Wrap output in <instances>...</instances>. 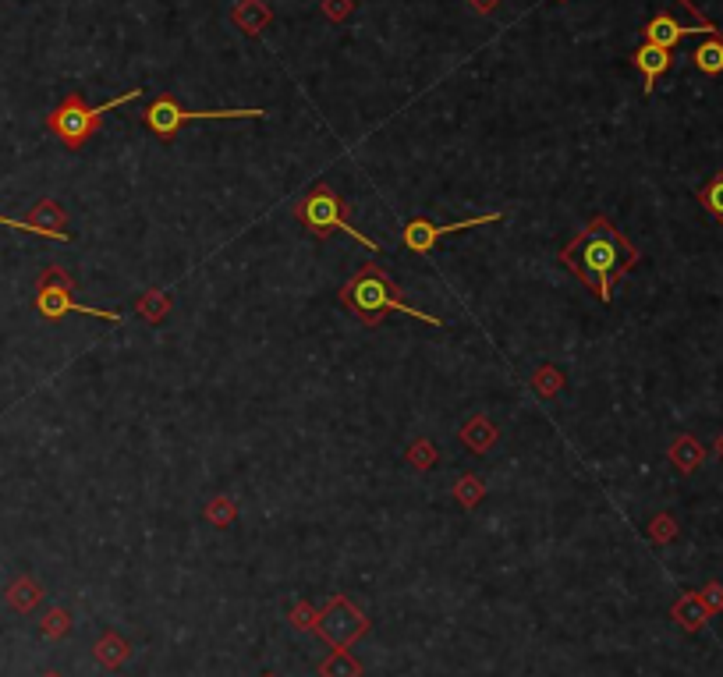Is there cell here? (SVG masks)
Here are the masks:
<instances>
[{"mask_svg": "<svg viewBox=\"0 0 723 677\" xmlns=\"http://www.w3.org/2000/svg\"><path fill=\"white\" fill-rule=\"evenodd\" d=\"M560 263L568 266L599 302H610L617 281H624V273L638 263V249L607 217H596L560 252Z\"/></svg>", "mask_w": 723, "mask_h": 677, "instance_id": "6da1fadb", "label": "cell"}, {"mask_svg": "<svg viewBox=\"0 0 723 677\" xmlns=\"http://www.w3.org/2000/svg\"><path fill=\"white\" fill-rule=\"evenodd\" d=\"M341 305L351 312V316H355V320L366 323V327L383 323V316H390V312L412 316V320H422V323H429V327H444V323L436 320L433 312H419L415 305H408L405 298H401V288L390 281V273L383 270V266H376V263H366L348 284H344V288H341Z\"/></svg>", "mask_w": 723, "mask_h": 677, "instance_id": "7a4b0ae2", "label": "cell"}, {"mask_svg": "<svg viewBox=\"0 0 723 677\" xmlns=\"http://www.w3.org/2000/svg\"><path fill=\"white\" fill-rule=\"evenodd\" d=\"M139 96H142V89H128L125 96H114L110 103L89 107V103L82 100V96L71 93V96H64V100L54 107V114L47 117V128H50V132H54L57 139H61L68 149H78V146H86V142L93 139L96 132H100L103 117H107L110 110L121 107V103L139 100Z\"/></svg>", "mask_w": 723, "mask_h": 677, "instance_id": "3957f363", "label": "cell"}, {"mask_svg": "<svg viewBox=\"0 0 723 677\" xmlns=\"http://www.w3.org/2000/svg\"><path fill=\"white\" fill-rule=\"evenodd\" d=\"M295 213H298V220H302V224L309 227L312 234H316V238H327V234H334V231H344V234H351L355 242L366 245L369 252H376L373 238H366V234L358 231V227L348 224V203H344L334 188L316 185L309 195H305L302 203H298Z\"/></svg>", "mask_w": 723, "mask_h": 677, "instance_id": "277c9868", "label": "cell"}, {"mask_svg": "<svg viewBox=\"0 0 723 677\" xmlns=\"http://www.w3.org/2000/svg\"><path fill=\"white\" fill-rule=\"evenodd\" d=\"M227 117H266V110H185L174 96H160L142 110V121L160 139H174L188 121H227Z\"/></svg>", "mask_w": 723, "mask_h": 677, "instance_id": "5b68a950", "label": "cell"}, {"mask_svg": "<svg viewBox=\"0 0 723 677\" xmlns=\"http://www.w3.org/2000/svg\"><path fill=\"white\" fill-rule=\"evenodd\" d=\"M71 291H75V284H71L68 273H64L61 266H50V270L43 273V281H39L36 312L47 316V320H64L71 312H78V316H96V320H110V323L121 320V312H103V309H93V305L75 302Z\"/></svg>", "mask_w": 723, "mask_h": 677, "instance_id": "8992f818", "label": "cell"}, {"mask_svg": "<svg viewBox=\"0 0 723 677\" xmlns=\"http://www.w3.org/2000/svg\"><path fill=\"white\" fill-rule=\"evenodd\" d=\"M316 631L334 649H348L351 642L358 639V635H366V631H369V617L362 614V610L351 607V600L334 596V600L327 603V610L316 617Z\"/></svg>", "mask_w": 723, "mask_h": 677, "instance_id": "52a82bcc", "label": "cell"}, {"mask_svg": "<svg viewBox=\"0 0 723 677\" xmlns=\"http://www.w3.org/2000/svg\"><path fill=\"white\" fill-rule=\"evenodd\" d=\"M497 220H504V213H486V217L458 220V224H429V220H412V224H405V245L412 252H419V256H426V252H433V245L440 242V238H447V234H458V231H465V227L497 224Z\"/></svg>", "mask_w": 723, "mask_h": 677, "instance_id": "ba28073f", "label": "cell"}, {"mask_svg": "<svg viewBox=\"0 0 723 677\" xmlns=\"http://www.w3.org/2000/svg\"><path fill=\"white\" fill-rule=\"evenodd\" d=\"M692 32H713L709 25H699V29H685V25H677L670 15H656L653 22L646 25V43H653V47H663V50H674V43L681 36H692Z\"/></svg>", "mask_w": 723, "mask_h": 677, "instance_id": "9c48e42d", "label": "cell"}, {"mask_svg": "<svg viewBox=\"0 0 723 677\" xmlns=\"http://www.w3.org/2000/svg\"><path fill=\"white\" fill-rule=\"evenodd\" d=\"M670 614H674V621L681 624L685 631H699L702 624L709 621V610H706V603H702L699 592H685V596L674 603V610H670Z\"/></svg>", "mask_w": 723, "mask_h": 677, "instance_id": "30bf717a", "label": "cell"}, {"mask_svg": "<svg viewBox=\"0 0 723 677\" xmlns=\"http://www.w3.org/2000/svg\"><path fill=\"white\" fill-rule=\"evenodd\" d=\"M8 607L11 610H18V614H32V610L39 607V600H43V589H39V582L36 578H29V575H22L18 582H11L8 585Z\"/></svg>", "mask_w": 723, "mask_h": 677, "instance_id": "8fae6325", "label": "cell"}, {"mask_svg": "<svg viewBox=\"0 0 723 677\" xmlns=\"http://www.w3.org/2000/svg\"><path fill=\"white\" fill-rule=\"evenodd\" d=\"M635 64H638V71L646 75V93H653L656 78H660L663 71L670 68V50H663V47H653V43H646V47H642V50H638V54H635Z\"/></svg>", "mask_w": 723, "mask_h": 677, "instance_id": "7c38bea8", "label": "cell"}, {"mask_svg": "<svg viewBox=\"0 0 723 677\" xmlns=\"http://www.w3.org/2000/svg\"><path fill=\"white\" fill-rule=\"evenodd\" d=\"M128 653H132V649H128V642L121 639V635H114V631H107V635L96 642V660H100L107 670L121 667V663L128 660Z\"/></svg>", "mask_w": 723, "mask_h": 677, "instance_id": "4fadbf2b", "label": "cell"}, {"mask_svg": "<svg viewBox=\"0 0 723 677\" xmlns=\"http://www.w3.org/2000/svg\"><path fill=\"white\" fill-rule=\"evenodd\" d=\"M461 440H465L468 447H472L475 454H482L486 447L497 440V426H493L490 419H482V415H475L472 422H468L465 429H461Z\"/></svg>", "mask_w": 723, "mask_h": 677, "instance_id": "5bb4252c", "label": "cell"}, {"mask_svg": "<svg viewBox=\"0 0 723 677\" xmlns=\"http://www.w3.org/2000/svg\"><path fill=\"white\" fill-rule=\"evenodd\" d=\"M319 674L323 677H362V663H358L351 653H344V649H334L327 660L319 663Z\"/></svg>", "mask_w": 723, "mask_h": 677, "instance_id": "9a60e30c", "label": "cell"}, {"mask_svg": "<svg viewBox=\"0 0 723 677\" xmlns=\"http://www.w3.org/2000/svg\"><path fill=\"white\" fill-rule=\"evenodd\" d=\"M692 57H695V68L706 71V75L723 71V39H706Z\"/></svg>", "mask_w": 723, "mask_h": 677, "instance_id": "2e32d148", "label": "cell"}, {"mask_svg": "<svg viewBox=\"0 0 723 677\" xmlns=\"http://www.w3.org/2000/svg\"><path fill=\"white\" fill-rule=\"evenodd\" d=\"M699 203L706 206L709 217H716L723 224V171H716V178L709 181L706 188L699 192Z\"/></svg>", "mask_w": 723, "mask_h": 677, "instance_id": "e0dca14e", "label": "cell"}, {"mask_svg": "<svg viewBox=\"0 0 723 677\" xmlns=\"http://www.w3.org/2000/svg\"><path fill=\"white\" fill-rule=\"evenodd\" d=\"M68 631H71L68 610H50V614L43 617V635H47V639H64Z\"/></svg>", "mask_w": 723, "mask_h": 677, "instance_id": "ac0fdd59", "label": "cell"}, {"mask_svg": "<svg viewBox=\"0 0 723 677\" xmlns=\"http://www.w3.org/2000/svg\"><path fill=\"white\" fill-rule=\"evenodd\" d=\"M670 458H674L681 468H695L702 461V447L695 444V440H681V444L670 451Z\"/></svg>", "mask_w": 723, "mask_h": 677, "instance_id": "d6986e66", "label": "cell"}, {"mask_svg": "<svg viewBox=\"0 0 723 677\" xmlns=\"http://www.w3.org/2000/svg\"><path fill=\"white\" fill-rule=\"evenodd\" d=\"M532 387H536L543 397H550L553 390H560V387H564V376H557V373H553V366H543V373H539V380H532Z\"/></svg>", "mask_w": 723, "mask_h": 677, "instance_id": "ffe728a7", "label": "cell"}, {"mask_svg": "<svg viewBox=\"0 0 723 677\" xmlns=\"http://www.w3.org/2000/svg\"><path fill=\"white\" fill-rule=\"evenodd\" d=\"M458 497H461V504H465V507H475V500L482 497V483H479V479H472V475H465V479H461V486H458Z\"/></svg>", "mask_w": 723, "mask_h": 677, "instance_id": "44dd1931", "label": "cell"}, {"mask_svg": "<svg viewBox=\"0 0 723 677\" xmlns=\"http://www.w3.org/2000/svg\"><path fill=\"white\" fill-rule=\"evenodd\" d=\"M316 610L309 607V603H298L295 610H291V624H295V628H302V631H309V628H316Z\"/></svg>", "mask_w": 723, "mask_h": 677, "instance_id": "7402d4cb", "label": "cell"}, {"mask_svg": "<svg viewBox=\"0 0 723 677\" xmlns=\"http://www.w3.org/2000/svg\"><path fill=\"white\" fill-rule=\"evenodd\" d=\"M210 522L213 525H231L234 522V504H231V500H213V504H210Z\"/></svg>", "mask_w": 723, "mask_h": 677, "instance_id": "603a6c76", "label": "cell"}, {"mask_svg": "<svg viewBox=\"0 0 723 677\" xmlns=\"http://www.w3.org/2000/svg\"><path fill=\"white\" fill-rule=\"evenodd\" d=\"M699 596H702V603H706V610H709V614H716V610H723V589H720V585H706V589H702L699 592Z\"/></svg>", "mask_w": 723, "mask_h": 677, "instance_id": "cb8c5ba5", "label": "cell"}, {"mask_svg": "<svg viewBox=\"0 0 723 677\" xmlns=\"http://www.w3.org/2000/svg\"><path fill=\"white\" fill-rule=\"evenodd\" d=\"M412 461H415V465H422V468H429L436 461L433 447H429V444H415L412 447Z\"/></svg>", "mask_w": 723, "mask_h": 677, "instance_id": "d4e9b609", "label": "cell"}, {"mask_svg": "<svg viewBox=\"0 0 723 677\" xmlns=\"http://www.w3.org/2000/svg\"><path fill=\"white\" fill-rule=\"evenodd\" d=\"M653 536H656V543H667V539L674 536V525H670L667 518H663V522L653 525Z\"/></svg>", "mask_w": 723, "mask_h": 677, "instance_id": "484cf974", "label": "cell"}, {"mask_svg": "<svg viewBox=\"0 0 723 677\" xmlns=\"http://www.w3.org/2000/svg\"><path fill=\"white\" fill-rule=\"evenodd\" d=\"M468 4H472L479 15H490V11L497 8V0H468Z\"/></svg>", "mask_w": 723, "mask_h": 677, "instance_id": "4316f807", "label": "cell"}, {"mask_svg": "<svg viewBox=\"0 0 723 677\" xmlns=\"http://www.w3.org/2000/svg\"><path fill=\"white\" fill-rule=\"evenodd\" d=\"M0 227H15V231H29V224H22V220H11V217H0ZM32 234V231H29Z\"/></svg>", "mask_w": 723, "mask_h": 677, "instance_id": "83f0119b", "label": "cell"}, {"mask_svg": "<svg viewBox=\"0 0 723 677\" xmlns=\"http://www.w3.org/2000/svg\"><path fill=\"white\" fill-rule=\"evenodd\" d=\"M43 677H64V674H57V670H47V674H43Z\"/></svg>", "mask_w": 723, "mask_h": 677, "instance_id": "f1b7e54d", "label": "cell"}, {"mask_svg": "<svg viewBox=\"0 0 723 677\" xmlns=\"http://www.w3.org/2000/svg\"><path fill=\"white\" fill-rule=\"evenodd\" d=\"M720 454H723V440H720Z\"/></svg>", "mask_w": 723, "mask_h": 677, "instance_id": "f546056e", "label": "cell"}, {"mask_svg": "<svg viewBox=\"0 0 723 677\" xmlns=\"http://www.w3.org/2000/svg\"><path fill=\"white\" fill-rule=\"evenodd\" d=\"M266 677H270V674H266Z\"/></svg>", "mask_w": 723, "mask_h": 677, "instance_id": "4dcf8cb0", "label": "cell"}]
</instances>
